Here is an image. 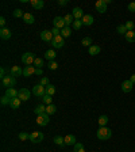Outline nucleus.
<instances>
[{
	"instance_id": "f257e3e1",
	"label": "nucleus",
	"mask_w": 135,
	"mask_h": 152,
	"mask_svg": "<svg viewBox=\"0 0 135 152\" xmlns=\"http://www.w3.org/2000/svg\"><path fill=\"white\" fill-rule=\"evenodd\" d=\"M96 135H97V139H99V140L105 141V140H108L109 137H111V135H112V133H111V129H108L107 126H101L99 131H97V133H96Z\"/></svg>"
},
{
	"instance_id": "f03ea898",
	"label": "nucleus",
	"mask_w": 135,
	"mask_h": 152,
	"mask_svg": "<svg viewBox=\"0 0 135 152\" xmlns=\"http://www.w3.org/2000/svg\"><path fill=\"white\" fill-rule=\"evenodd\" d=\"M35 54L34 53H24V54H22V63L26 64V67L28 65H32L34 61H35Z\"/></svg>"
},
{
	"instance_id": "7ed1b4c3",
	"label": "nucleus",
	"mask_w": 135,
	"mask_h": 152,
	"mask_svg": "<svg viewBox=\"0 0 135 152\" xmlns=\"http://www.w3.org/2000/svg\"><path fill=\"white\" fill-rule=\"evenodd\" d=\"M16 84V78L14 76H5L4 79H1V86L3 87H7V88H11V87H14Z\"/></svg>"
},
{
	"instance_id": "20e7f679",
	"label": "nucleus",
	"mask_w": 135,
	"mask_h": 152,
	"mask_svg": "<svg viewBox=\"0 0 135 152\" xmlns=\"http://www.w3.org/2000/svg\"><path fill=\"white\" fill-rule=\"evenodd\" d=\"M32 94L35 95V96L42 98L43 95H46V87H43L41 84H36V86H34V88H32Z\"/></svg>"
},
{
	"instance_id": "39448f33",
	"label": "nucleus",
	"mask_w": 135,
	"mask_h": 152,
	"mask_svg": "<svg viewBox=\"0 0 135 152\" xmlns=\"http://www.w3.org/2000/svg\"><path fill=\"white\" fill-rule=\"evenodd\" d=\"M49 121H50V115L47 114V113H43V114H39L38 115V118H36V124L41 126H45L49 124Z\"/></svg>"
},
{
	"instance_id": "423d86ee",
	"label": "nucleus",
	"mask_w": 135,
	"mask_h": 152,
	"mask_svg": "<svg viewBox=\"0 0 135 152\" xmlns=\"http://www.w3.org/2000/svg\"><path fill=\"white\" fill-rule=\"evenodd\" d=\"M42 140H43V133H41V132H32V133H30V141L31 143L36 144V143H41Z\"/></svg>"
},
{
	"instance_id": "0eeeda50",
	"label": "nucleus",
	"mask_w": 135,
	"mask_h": 152,
	"mask_svg": "<svg viewBox=\"0 0 135 152\" xmlns=\"http://www.w3.org/2000/svg\"><path fill=\"white\" fill-rule=\"evenodd\" d=\"M53 25H54L56 29H60V30H62L64 27H66V25H65V19H64L62 16H56L54 21H53Z\"/></svg>"
},
{
	"instance_id": "6e6552de",
	"label": "nucleus",
	"mask_w": 135,
	"mask_h": 152,
	"mask_svg": "<svg viewBox=\"0 0 135 152\" xmlns=\"http://www.w3.org/2000/svg\"><path fill=\"white\" fill-rule=\"evenodd\" d=\"M132 87H134V83L131 82L130 79H128V80H124V82L122 83V91L126 92V94H127V92H131V91H132Z\"/></svg>"
},
{
	"instance_id": "1a4fd4ad",
	"label": "nucleus",
	"mask_w": 135,
	"mask_h": 152,
	"mask_svg": "<svg viewBox=\"0 0 135 152\" xmlns=\"http://www.w3.org/2000/svg\"><path fill=\"white\" fill-rule=\"evenodd\" d=\"M53 38H54V35H53V33L50 31V30H43V31L41 33V40L45 42H52Z\"/></svg>"
},
{
	"instance_id": "9d476101",
	"label": "nucleus",
	"mask_w": 135,
	"mask_h": 152,
	"mask_svg": "<svg viewBox=\"0 0 135 152\" xmlns=\"http://www.w3.org/2000/svg\"><path fill=\"white\" fill-rule=\"evenodd\" d=\"M52 45L54 48H62L64 45H65V42H64V37H62V35H56V37L53 38Z\"/></svg>"
},
{
	"instance_id": "9b49d317",
	"label": "nucleus",
	"mask_w": 135,
	"mask_h": 152,
	"mask_svg": "<svg viewBox=\"0 0 135 152\" xmlns=\"http://www.w3.org/2000/svg\"><path fill=\"white\" fill-rule=\"evenodd\" d=\"M18 98H19L21 100H28V99H30V90L21 88V90H19V95H18Z\"/></svg>"
},
{
	"instance_id": "f8f14e48",
	"label": "nucleus",
	"mask_w": 135,
	"mask_h": 152,
	"mask_svg": "<svg viewBox=\"0 0 135 152\" xmlns=\"http://www.w3.org/2000/svg\"><path fill=\"white\" fill-rule=\"evenodd\" d=\"M95 7H96V10L99 11L100 14H104V12L107 11V4L104 3V0H97L96 4H95Z\"/></svg>"
},
{
	"instance_id": "ddd939ff",
	"label": "nucleus",
	"mask_w": 135,
	"mask_h": 152,
	"mask_svg": "<svg viewBox=\"0 0 135 152\" xmlns=\"http://www.w3.org/2000/svg\"><path fill=\"white\" fill-rule=\"evenodd\" d=\"M10 75L11 76H14V78L21 76V75H23V69H22L21 67H18V65H14V67L10 69Z\"/></svg>"
},
{
	"instance_id": "4468645a",
	"label": "nucleus",
	"mask_w": 135,
	"mask_h": 152,
	"mask_svg": "<svg viewBox=\"0 0 135 152\" xmlns=\"http://www.w3.org/2000/svg\"><path fill=\"white\" fill-rule=\"evenodd\" d=\"M5 95H7L10 99H14V98H18V95H19V91H16L14 87H11V88H7V90H5Z\"/></svg>"
},
{
	"instance_id": "2eb2a0df",
	"label": "nucleus",
	"mask_w": 135,
	"mask_h": 152,
	"mask_svg": "<svg viewBox=\"0 0 135 152\" xmlns=\"http://www.w3.org/2000/svg\"><path fill=\"white\" fill-rule=\"evenodd\" d=\"M35 67L34 65H28V67H26V68L23 69V76H26V78H28V76H31V75H35Z\"/></svg>"
},
{
	"instance_id": "dca6fc26",
	"label": "nucleus",
	"mask_w": 135,
	"mask_h": 152,
	"mask_svg": "<svg viewBox=\"0 0 135 152\" xmlns=\"http://www.w3.org/2000/svg\"><path fill=\"white\" fill-rule=\"evenodd\" d=\"M30 4L32 5V8H35V10H42L43 8V0H30Z\"/></svg>"
},
{
	"instance_id": "f3484780",
	"label": "nucleus",
	"mask_w": 135,
	"mask_h": 152,
	"mask_svg": "<svg viewBox=\"0 0 135 152\" xmlns=\"http://www.w3.org/2000/svg\"><path fill=\"white\" fill-rule=\"evenodd\" d=\"M23 21H24V23H27V25H32V23L35 22V18H34V15H32V14L26 12V14H24V16H23Z\"/></svg>"
},
{
	"instance_id": "a211bd4d",
	"label": "nucleus",
	"mask_w": 135,
	"mask_h": 152,
	"mask_svg": "<svg viewBox=\"0 0 135 152\" xmlns=\"http://www.w3.org/2000/svg\"><path fill=\"white\" fill-rule=\"evenodd\" d=\"M81 22H83L84 26H91L95 21H93V16L92 15H84L83 19H81Z\"/></svg>"
},
{
	"instance_id": "6ab92c4d",
	"label": "nucleus",
	"mask_w": 135,
	"mask_h": 152,
	"mask_svg": "<svg viewBox=\"0 0 135 152\" xmlns=\"http://www.w3.org/2000/svg\"><path fill=\"white\" fill-rule=\"evenodd\" d=\"M73 16H74V19H83L84 16V12L83 10L80 8V7H76V8H73Z\"/></svg>"
},
{
	"instance_id": "aec40b11",
	"label": "nucleus",
	"mask_w": 135,
	"mask_h": 152,
	"mask_svg": "<svg viewBox=\"0 0 135 152\" xmlns=\"http://www.w3.org/2000/svg\"><path fill=\"white\" fill-rule=\"evenodd\" d=\"M11 35H12V34H11V31L8 29H1V30H0V38H1V40H10Z\"/></svg>"
},
{
	"instance_id": "412c9836",
	"label": "nucleus",
	"mask_w": 135,
	"mask_h": 152,
	"mask_svg": "<svg viewBox=\"0 0 135 152\" xmlns=\"http://www.w3.org/2000/svg\"><path fill=\"white\" fill-rule=\"evenodd\" d=\"M64 19H65V25H66L68 27L70 26V25H73V22L76 21V19H74V16H73L72 14H66V15L64 16Z\"/></svg>"
},
{
	"instance_id": "4be33fe9",
	"label": "nucleus",
	"mask_w": 135,
	"mask_h": 152,
	"mask_svg": "<svg viewBox=\"0 0 135 152\" xmlns=\"http://www.w3.org/2000/svg\"><path fill=\"white\" fill-rule=\"evenodd\" d=\"M65 144H66V145H74V144H76V137L73 136V135L65 136Z\"/></svg>"
},
{
	"instance_id": "5701e85b",
	"label": "nucleus",
	"mask_w": 135,
	"mask_h": 152,
	"mask_svg": "<svg viewBox=\"0 0 135 152\" xmlns=\"http://www.w3.org/2000/svg\"><path fill=\"white\" fill-rule=\"evenodd\" d=\"M56 56H57V53L54 52V50H52V49H49V50L45 53V58H47L49 61H53V60L56 58Z\"/></svg>"
},
{
	"instance_id": "b1692460",
	"label": "nucleus",
	"mask_w": 135,
	"mask_h": 152,
	"mask_svg": "<svg viewBox=\"0 0 135 152\" xmlns=\"http://www.w3.org/2000/svg\"><path fill=\"white\" fill-rule=\"evenodd\" d=\"M21 102L22 100L19 99V98H14V99H11V102H10V107L11 109H18L19 106H21Z\"/></svg>"
},
{
	"instance_id": "393cba45",
	"label": "nucleus",
	"mask_w": 135,
	"mask_h": 152,
	"mask_svg": "<svg viewBox=\"0 0 135 152\" xmlns=\"http://www.w3.org/2000/svg\"><path fill=\"white\" fill-rule=\"evenodd\" d=\"M100 46H97V45H92V46L89 48V54L91 56H96V54H99L100 53Z\"/></svg>"
},
{
	"instance_id": "a878e982",
	"label": "nucleus",
	"mask_w": 135,
	"mask_h": 152,
	"mask_svg": "<svg viewBox=\"0 0 135 152\" xmlns=\"http://www.w3.org/2000/svg\"><path fill=\"white\" fill-rule=\"evenodd\" d=\"M53 141L56 143L57 145H61V147H64V145H66V144H65V137L56 136V137H54V139H53Z\"/></svg>"
},
{
	"instance_id": "bb28decb",
	"label": "nucleus",
	"mask_w": 135,
	"mask_h": 152,
	"mask_svg": "<svg viewBox=\"0 0 135 152\" xmlns=\"http://www.w3.org/2000/svg\"><path fill=\"white\" fill-rule=\"evenodd\" d=\"M70 34H72V29L70 27H64L62 30H61V35H62L64 38H68V37H70Z\"/></svg>"
},
{
	"instance_id": "cd10ccee",
	"label": "nucleus",
	"mask_w": 135,
	"mask_h": 152,
	"mask_svg": "<svg viewBox=\"0 0 135 152\" xmlns=\"http://www.w3.org/2000/svg\"><path fill=\"white\" fill-rule=\"evenodd\" d=\"M124 38L127 40V42H135V31H127Z\"/></svg>"
},
{
	"instance_id": "c85d7f7f",
	"label": "nucleus",
	"mask_w": 135,
	"mask_h": 152,
	"mask_svg": "<svg viewBox=\"0 0 135 152\" xmlns=\"http://www.w3.org/2000/svg\"><path fill=\"white\" fill-rule=\"evenodd\" d=\"M34 111H35V114H43V113H46V107H45V106L43 105H38L35 107V109H34Z\"/></svg>"
},
{
	"instance_id": "c756f323",
	"label": "nucleus",
	"mask_w": 135,
	"mask_h": 152,
	"mask_svg": "<svg viewBox=\"0 0 135 152\" xmlns=\"http://www.w3.org/2000/svg\"><path fill=\"white\" fill-rule=\"evenodd\" d=\"M46 94L47 95H54L56 94V87L53 86V84H49V86H46Z\"/></svg>"
},
{
	"instance_id": "7c9ffc66",
	"label": "nucleus",
	"mask_w": 135,
	"mask_h": 152,
	"mask_svg": "<svg viewBox=\"0 0 135 152\" xmlns=\"http://www.w3.org/2000/svg\"><path fill=\"white\" fill-rule=\"evenodd\" d=\"M97 121H99L100 126H105L107 125V122H108V117H107V115H100Z\"/></svg>"
},
{
	"instance_id": "2f4dec72",
	"label": "nucleus",
	"mask_w": 135,
	"mask_h": 152,
	"mask_svg": "<svg viewBox=\"0 0 135 152\" xmlns=\"http://www.w3.org/2000/svg\"><path fill=\"white\" fill-rule=\"evenodd\" d=\"M56 111H57V107L53 105V103H52V105H47V107H46V113H47L49 115H50V114H54Z\"/></svg>"
},
{
	"instance_id": "473e14b6",
	"label": "nucleus",
	"mask_w": 135,
	"mask_h": 152,
	"mask_svg": "<svg viewBox=\"0 0 135 152\" xmlns=\"http://www.w3.org/2000/svg\"><path fill=\"white\" fill-rule=\"evenodd\" d=\"M52 100H53V98H52V95H43L42 96V102L43 103H46V105H52Z\"/></svg>"
},
{
	"instance_id": "72a5a7b5",
	"label": "nucleus",
	"mask_w": 135,
	"mask_h": 152,
	"mask_svg": "<svg viewBox=\"0 0 135 152\" xmlns=\"http://www.w3.org/2000/svg\"><path fill=\"white\" fill-rule=\"evenodd\" d=\"M81 26H83V22H81V19H76V21L73 22V29H74V30H80V29H81Z\"/></svg>"
},
{
	"instance_id": "f704fd0d",
	"label": "nucleus",
	"mask_w": 135,
	"mask_h": 152,
	"mask_svg": "<svg viewBox=\"0 0 135 152\" xmlns=\"http://www.w3.org/2000/svg\"><path fill=\"white\" fill-rule=\"evenodd\" d=\"M0 102H1V105H3V106H7V105H10L11 99L7 96V95H3V96L0 98Z\"/></svg>"
},
{
	"instance_id": "c9c22d12",
	"label": "nucleus",
	"mask_w": 135,
	"mask_h": 152,
	"mask_svg": "<svg viewBox=\"0 0 135 152\" xmlns=\"http://www.w3.org/2000/svg\"><path fill=\"white\" fill-rule=\"evenodd\" d=\"M116 31L119 33V34H122V35H126V33H127V29H126L124 25H119V26H118V29H116Z\"/></svg>"
},
{
	"instance_id": "e433bc0d",
	"label": "nucleus",
	"mask_w": 135,
	"mask_h": 152,
	"mask_svg": "<svg viewBox=\"0 0 135 152\" xmlns=\"http://www.w3.org/2000/svg\"><path fill=\"white\" fill-rule=\"evenodd\" d=\"M74 152H85L84 145L81 143H76V144H74Z\"/></svg>"
},
{
	"instance_id": "4c0bfd02",
	"label": "nucleus",
	"mask_w": 135,
	"mask_h": 152,
	"mask_svg": "<svg viewBox=\"0 0 135 152\" xmlns=\"http://www.w3.org/2000/svg\"><path fill=\"white\" fill-rule=\"evenodd\" d=\"M81 44H83L84 46H92V45H91V44H92V38L91 37H85V38H83V42H81Z\"/></svg>"
},
{
	"instance_id": "58836bf2",
	"label": "nucleus",
	"mask_w": 135,
	"mask_h": 152,
	"mask_svg": "<svg viewBox=\"0 0 135 152\" xmlns=\"http://www.w3.org/2000/svg\"><path fill=\"white\" fill-rule=\"evenodd\" d=\"M19 139H21L22 141L30 140V135H28V133H26V132H21V133H19Z\"/></svg>"
},
{
	"instance_id": "ea45409f",
	"label": "nucleus",
	"mask_w": 135,
	"mask_h": 152,
	"mask_svg": "<svg viewBox=\"0 0 135 152\" xmlns=\"http://www.w3.org/2000/svg\"><path fill=\"white\" fill-rule=\"evenodd\" d=\"M42 65H43V60L36 57L35 61H34V67H35V68H42Z\"/></svg>"
},
{
	"instance_id": "a19ab883",
	"label": "nucleus",
	"mask_w": 135,
	"mask_h": 152,
	"mask_svg": "<svg viewBox=\"0 0 135 152\" xmlns=\"http://www.w3.org/2000/svg\"><path fill=\"white\" fill-rule=\"evenodd\" d=\"M126 26V29H127V31H134V22H131V21H128L127 22V23H126L124 25Z\"/></svg>"
},
{
	"instance_id": "79ce46f5",
	"label": "nucleus",
	"mask_w": 135,
	"mask_h": 152,
	"mask_svg": "<svg viewBox=\"0 0 135 152\" xmlns=\"http://www.w3.org/2000/svg\"><path fill=\"white\" fill-rule=\"evenodd\" d=\"M47 67H49V69H53V71H54V69H57V68H58V64L56 63L54 60H53V61H49Z\"/></svg>"
},
{
	"instance_id": "37998d69",
	"label": "nucleus",
	"mask_w": 135,
	"mask_h": 152,
	"mask_svg": "<svg viewBox=\"0 0 135 152\" xmlns=\"http://www.w3.org/2000/svg\"><path fill=\"white\" fill-rule=\"evenodd\" d=\"M12 15L15 16V18H23V16H24V14L22 12V10H15V11H14V14H12Z\"/></svg>"
},
{
	"instance_id": "c03bdc74",
	"label": "nucleus",
	"mask_w": 135,
	"mask_h": 152,
	"mask_svg": "<svg viewBox=\"0 0 135 152\" xmlns=\"http://www.w3.org/2000/svg\"><path fill=\"white\" fill-rule=\"evenodd\" d=\"M41 86H43V87H45V86H49V79L47 78H42L41 79Z\"/></svg>"
},
{
	"instance_id": "a18cd8bd",
	"label": "nucleus",
	"mask_w": 135,
	"mask_h": 152,
	"mask_svg": "<svg viewBox=\"0 0 135 152\" xmlns=\"http://www.w3.org/2000/svg\"><path fill=\"white\" fill-rule=\"evenodd\" d=\"M52 33H53L54 37H56V35H61V30H60V29H56V27L52 30Z\"/></svg>"
},
{
	"instance_id": "49530a36",
	"label": "nucleus",
	"mask_w": 135,
	"mask_h": 152,
	"mask_svg": "<svg viewBox=\"0 0 135 152\" xmlns=\"http://www.w3.org/2000/svg\"><path fill=\"white\" fill-rule=\"evenodd\" d=\"M128 11H130V12H135V3L134 1L128 4Z\"/></svg>"
},
{
	"instance_id": "de8ad7c7",
	"label": "nucleus",
	"mask_w": 135,
	"mask_h": 152,
	"mask_svg": "<svg viewBox=\"0 0 135 152\" xmlns=\"http://www.w3.org/2000/svg\"><path fill=\"white\" fill-rule=\"evenodd\" d=\"M0 78H1V79H4V78H5V69L3 68V67L0 68Z\"/></svg>"
},
{
	"instance_id": "09e8293b",
	"label": "nucleus",
	"mask_w": 135,
	"mask_h": 152,
	"mask_svg": "<svg viewBox=\"0 0 135 152\" xmlns=\"http://www.w3.org/2000/svg\"><path fill=\"white\" fill-rule=\"evenodd\" d=\"M35 75H38V76H42V75H43V71H42V68H36L35 69Z\"/></svg>"
},
{
	"instance_id": "8fccbe9b",
	"label": "nucleus",
	"mask_w": 135,
	"mask_h": 152,
	"mask_svg": "<svg viewBox=\"0 0 135 152\" xmlns=\"http://www.w3.org/2000/svg\"><path fill=\"white\" fill-rule=\"evenodd\" d=\"M4 25H5V18H3V16H1V18H0V26L4 29Z\"/></svg>"
},
{
	"instance_id": "3c124183",
	"label": "nucleus",
	"mask_w": 135,
	"mask_h": 152,
	"mask_svg": "<svg viewBox=\"0 0 135 152\" xmlns=\"http://www.w3.org/2000/svg\"><path fill=\"white\" fill-rule=\"evenodd\" d=\"M58 4H60V5H66L68 1H66V0H58Z\"/></svg>"
},
{
	"instance_id": "603ef678",
	"label": "nucleus",
	"mask_w": 135,
	"mask_h": 152,
	"mask_svg": "<svg viewBox=\"0 0 135 152\" xmlns=\"http://www.w3.org/2000/svg\"><path fill=\"white\" fill-rule=\"evenodd\" d=\"M130 80H131V82H132V83H135V75H131Z\"/></svg>"
}]
</instances>
